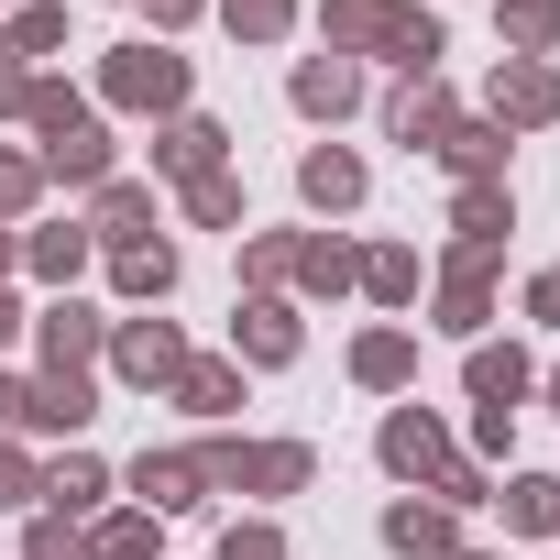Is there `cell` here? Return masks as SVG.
I'll return each instance as SVG.
<instances>
[{"label":"cell","mask_w":560,"mask_h":560,"mask_svg":"<svg viewBox=\"0 0 560 560\" xmlns=\"http://www.w3.org/2000/svg\"><path fill=\"white\" fill-rule=\"evenodd\" d=\"M110 100H121V110H165V100H187V56H165V45H121V56H110Z\"/></svg>","instance_id":"1"},{"label":"cell","mask_w":560,"mask_h":560,"mask_svg":"<svg viewBox=\"0 0 560 560\" xmlns=\"http://www.w3.org/2000/svg\"><path fill=\"white\" fill-rule=\"evenodd\" d=\"M494 110H505V121H549V110H560V78H549L538 56H516V67L494 78Z\"/></svg>","instance_id":"2"},{"label":"cell","mask_w":560,"mask_h":560,"mask_svg":"<svg viewBox=\"0 0 560 560\" xmlns=\"http://www.w3.org/2000/svg\"><path fill=\"white\" fill-rule=\"evenodd\" d=\"M198 483H209V462H187V451H143L132 462V494H154V505H198Z\"/></svg>","instance_id":"3"},{"label":"cell","mask_w":560,"mask_h":560,"mask_svg":"<svg viewBox=\"0 0 560 560\" xmlns=\"http://www.w3.org/2000/svg\"><path fill=\"white\" fill-rule=\"evenodd\" d=\"M385 462H396V472H440V483H451V440H440L429 418H385Z\"/></svg>","instance_id":"4"},{"label":"cell","mask_w":560,"mask_h":560,"mask_svg":"<svg viewBox=\"0 0 560 560\" xmlns=\"http://www.w3.org/2000/svg\"><path fill=\"white\" fill-rule=\"evenodd\" d=\"M385 121H396V143H440V132H451V100L418 78V89H396V110H385Z\"/></svg>","instance_id":"5"},{"label":"cell","mask_w":560,"mask_h":560,"mask_svg":"<svg viewBox=\"0 0 560 560\" xmlns=\"http://www.w3.org/2000/svg\"><path fill=\"white\" fill-rule=\"evenodd\" d=\"M121 374H132V385H165V374H187L176 330H121Z\"/></svg>","instance_id":"6"},{"label":"cell","mask_w":560,"mask_h":560,"mask_svg":"<svg viewBox=\"0 0 560 560\" xmlns=\"http://www.w3.org/2000/svg\"><path fill=\"white\" fill-rule=\"evenodd\" d=\"M23 418H34V429H89V374H56V385H34V396H23Z\"/></svg>","instance_id":"7"},{"label":"cell","mask_w":560,"mask_h":560,"mask_svg":"<svg viewBox=\"0 0 560 560\" xmlns=\"http://www.w3.org/2000/svg\"><path fill=\"white\" fill-rule=\"evenodd\" d=\"M396 23H407L396 0H330V34L341 45H396Z\"/></svg>","instance_id":"8"},{"label":"cell","mask_w":560,"mask_h":560,"mask_svg":"<svg viewBox=\"0 0 560 560\" xmlns=\"http://www.w3.org/2000/svg\"><path fill=\"white\" fill-rule=\"evenodd\" d=\"M363 100V78L341 67V56H319V67H298V110H352Z\"/></svg>","instance_id":"9"},{"label":"cell","mask_w":560,"mask_h":560,"mask_svg":"<svg viewBox=\"0 0 560 560\" xmlns=\"http://www.w3.org/2000/svg\"><path fill=\"white\" fill-rule=\"evenodd\" d=\"M154 165H176V176H220V132H209V121H176V132L154 143Z\"/></svg>","instance_id":"10"},{"label":"cell","mask_w":560,"mask_h":560,"mask_svg":"<svg viewBox=\"0 0 560 560\" xmlns=\"http://www.w3.org/2000/svg\"><path fill=\"white\" fill-rule=\"evenodd\" d=\"M298 187H308L319 209H352V198H363V165H352V154H308V176H298Z\"/></svg>","instance_id":"11"},{"label":"cell","mask_w":560,"mask_h":560,"mask_svg":"<svg viewBox=\"0 0 560 560\" xmlns=\"http://www.w3.org/2000/svg\"><path fill=\"white\" fill-rule=\"evenodd\" d=\"M45 352H56V374H78V363L100 352V319H89V308H56V319H45Z\"/></svg>","instance_id":"12"},{"label":"cell","mask_w":560,"mask_h":560,"mask_svg":"<svg viewBox=\"0 0 560 560\" xmlns=\"http://www.w3.org/2000/svg\"><path fill=\"white\" fill-rule=\"evenodd\" d=\"M121 287H132V298H165V287H176V253H165V242H121Z\"/></svg>","instance_id":"13"},{"label":"cell","mask_w":560,"mask_h":560,"mask_svg":"<svg viewBox=\"0 0 560 560\" xmlns=\"http://www.w3.org/2000/svg\"><path fill=\"white\" fill-rule=\"evenodd\" d=\"M242 352H253V363H287V352H298V319H287V308H242Z\"/></svg>","instance_id":"14"},{"label":"cell","mask_w":560,"mask_h":560,"mask_svg":"<svg viewBox=\"0 0 560 560\" xmlns=\"http://www.w3.org/2000/svg\"><path fill=\"white\" fill-rule=\"evenodd\" d=\"M472 396H483V407H516V396H527V363H516V352H472Z\"/></svg>","instance_id":"15"},{"label":"cell","mask_w":560,"mask_h":560,"mask_svg":"<svg viewBox=\"0 0 560 560\" xmlns=\"http://www.w3.org/2000/svg\"><path fill=\"white\" fill-rule=\"evenodd\" d=\"M440 154H451L462 176H494V154H505V143H494L483 121H451V132H440Z\"/></svg>","instance_id":"16"},{"label":"cell","mask_w":560,"mask_h":560,"mask_svg":"<svg viewBox=\"0 0 560 560\" xmlns=\"http://www.w3.org/2000/svg\"><path fill=\"white\" fill-rule=\"evenodd\" d=\"M407 363H418V352H407L396 330H374V341L352 352V374H363V385H407Z\"/></svg>","instance_id":"17"},{"label":"cell","mask_w":560,"mask_h":560,"mask_svg":"<svg viewBox=\"0 0 560 560\" xmlns=\"http://www.w3.org/2000/svg\"><path fill=\"white\" fill-rule=\"evenodd\" d=\"M385 538H396V549H451V516H440V505H396Z\"/></svg>","instance_id":"18"},{"label":"cell","mask_w":560,"mask_h":560,"mask_svg":"<svg viewBox=\"0 0 560 560\" xmlns=\"http://www.w3.org/2000/svg\"><path fill=\"white\" fill-rule=\"evenodd\" d=\"M505 34L538 56V45H560V0H505Z\"/></svg>","instance_id":"19"},{"label":"cell","mask_w":560,"mask_h":560,"mask_svg":"<svg viewBox=\"0 0 560 560\" xmlns=\"http://www.w3.org/2000/svg\"><path fill=\"white\" fill-rule=\"evenodd\" d=\"M45 165H56V176H100V165H110L100 121H89V132H67V143H45Z\"/></svg>","instance_id":"20"},{"label":"cell","mask_w":560,"mask_h":560,"mask_svg":"<svg viewBox=\"0 0 560 560\" xmlns=\"http://www.w3.org/2000/svg\"><path fill=\"white\" fill-rule=\"evenodd\" d=\"M45 45H67V12H45V0H34V12L12 23V56H45Z\"/></svg>","instance_id":"21"},{"label":"cell","mask_w":560,"mask_h":560,"mask_svg":"<svg viewBox=\"0 0 560 560\" xmlns=\"http://www.w3.org/2000/svg\"><path fill=\"white\" fill-rule=\"evenodd\" d=\"M176 396H187V407H209V418H220V407H231V374H220V363H187V374H176Z\"/></svg>","instance_id":"22"},{"label":"cell","mask_w":560,"mask_h":560,"mask_svg":"<svg viewBox=\"0 0 560 560\" xmlns=\"http://www.w3.org/2000/svg\"><path fill=\"white\" fill-rule=\"evenodd\" d=\"M505 516H516V527H560V483H516Z\"/></svg>","instance_id":"23"},{"label":"cell","mask_w":560,"mask_h":560,"mask_svg":"<svg viewBox=\"0 0 560 560\" xmlns=\"http://www.w3.org/2000/svg\"><path fill=\"white\" fill-rule=\"evenodd\" d=\"M89 549H100V560H143V549H154V527H143V516H110Z\"/></svg>","instance_id":"24"},{"label":"cell","mask_w":560,"mask_h":560,"mask_svg":"<svg viewBox=\"0 0 560 560\" xmlns=\"http://www.w3.org/2000/svg\"><path fill=\"white\" fill-rule=\"evenodd\" d=\"M363 287H374V298H407V287H418V264H407V253H374V264H363Z\"/></svg>","instance_id":"25"},{"label":"cell","mask_w":560,"mask_h":560,"mask_svg":"<svg viewBox=\"0 0 560 560\" xmlns=\"http://www.w3.org/2000/svg\"><path fill=\"white\" fill-rule=\"evenodd\" d=\"M440 330H483V298H472V275H451V298H440Z\"/></svg>","instance_id":"26"},{"label":"cell","mask_w":560,"mask_h":560,"mask_svg":"<svg viewBox=\"0 0 560 560\" xmlns=\"http://www.w3.org/2000/svg\"><path fill=\"white\" fill-rule=\"evenodd\" d=\"M187 209H198V220H231V209H242V187H231V176H198V187H187Z\"/></svg>","instance_id":"27"},{"label":"cell","mask_w":560,"mask_h":560,"mask_svg":"<svg viewBox=\"0 0 560 560\" xmlns=\"http://www.w3.org/2000/svg\"><path fill=\"white\" fill-rule=\"evenodd\" d=\"M231 34H287V0H231Z\"/></svg>","instance_id":"28"},{"label":"cell","mask_w":560,"mask_h":560,"mask_svg":"<svg viewBox=\"0 0 560 560\" xmlns=\"http://www.w3.org/2000/svg\"><path fill=\"white\" fill-rule=\"evenodd\" d=\"M220 560H287V549H275V527H231V538H220Z\"/></svg>","instance_id":"29"},{"label":"cell","mask_w":560,"mask_h":560,"mask_svg":"<svg viewBox=\"0 0 560 560\" xmlns=\"http://www.w3.org/2000/svg\"><path fill=\"white\" fill-rule=\"evenodd\" d=\"M78 253H89L78 231H45V242H34V264H45V275H78Z\"/></svg>","instance_id":"30"},{"label":"cell","mask_w":560,"mask_h":560,"mask_svg":"<svg viewBox=\"0 0 560 560\" xmlns=\"http://www.w3.org/2000/svg\"><path fill=\"white\" fill-rule=\"evenodd\" d=\"M23 198H34V165H23V154H0V209H23Z\"/></svg>","instance_id":"31"},{"label":"cell","mask_w":560,"mask_h":560,"mask_svg":"<svg viewBox=\"0 0 560 560\" xmlns=\"http://www.w3.org/2000/svg\"><path fill=\"white\" fill-rule=\"evenodd\" d=\"M34 494V472H23V451H0V505H23Z\"/></svg>","instance_id":"32"},{"label":"cell","mask_w":560,"mask_h":560,"mask_svg":"<svg viewBox=\"0 0 560 560\" xmlns=\"http://www.w3.org/2000/svg\"><path fill=\"white\" fill-rule=\"evenodd\" d=\"M527 308H538V319H560V275H538V287H527Z\"/></svg>","instance_id":"33"},{"label":"cell","mask_w":560,"mask_h":560,"mask_svg":"<svg viewBox=\"0 0 560 560\" xmlns=\"http://www.w3.org/2000/svg\"><path fill=\"white\" fill-rule=\"evenodd\" d=\"M0 110H23V67H0Z\"/></svg>","instance_id":"34"},{"label":"cell","mask_w":560,"mask_h":560,"mask_svg":"<svg viewBox=\"0 0 560 560\" xmlns=\"http://www.w3.org/2000/svg\"><path fill=\"white\" fill-rule=\"evenodd\" d=\"M12 418H23V385H0V429H12Z\"/></svg>","instance_id":"35"},{"label":"cell","mask_w":560,"mask_h":560,"mask_svg":"<svg viewBox=\"0 0 560 560\" xmlns=\"http://www.w3.org/2000/svg\"><path fill=\"white\" fill-rule=\"evenodd\" d=\"M154 12H165V23H187V12H198V0H154Z\"/></svg>","instance_id":"36"},{"label":"cell","mask_w":560,"mask_h":560,"mask_svg":"<svg viewBox=\"0 0 560 560\" xmlns=\"http://www.w3.org/2000/svg\"><path fill=\"white\" fill-rule=\"evenodd\" d=\"M12 330H23V308H12V298H0V341H12Z\"/></svg>","instance_id":"37"},{"label":"cell","mask_w":560,"mask_h":560,"mask_svg":"<svg viewBox=\"0 0 560 560\" xmlns=\"http://www.w3.org/2000/svg\"><path fill=\"white\" fill-rule=\"evenodd\" d=\"M0 264H12V231H0Z\"/></svg>","instance_id":"38"},{"label":"cell","mask_w":560,"mask_h":560,"mask_svg":"<svg viewBox=\"0 0 560 560\" xmlns=\"http://www.w3.org/2000/svg\"><path fill=\"white\" fill-rule=\"evenodd\" d=\"M549 407H560V374H549Z\"/></svg>","instance_id":"39"}]
</instances>
